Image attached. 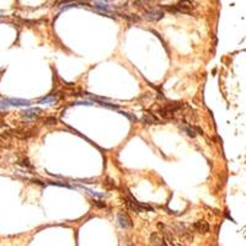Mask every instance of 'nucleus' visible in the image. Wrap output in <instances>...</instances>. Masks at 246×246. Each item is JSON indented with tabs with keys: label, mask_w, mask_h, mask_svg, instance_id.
I'll use <instances>...</instances> for the list:
<instances>
[{
	"label": "nucleus",
	"mask_w": 246,
	"mask_h": 246,
	"mask_svg": "<svg viewBox=\"0 0 246 246\" xmlns=\"http://www.w3.org/2000/svg\"><path fill=\"white\" fill-rule=\"evenodd\" d=\"M164 244H166L164 237L159 233H153L150 236V245L151 246H162Z\"/></svg>",
	"instance_id": "nucleus-6"
},
{
	"label": "nucleus",
	"mask_w": 246,
	"mask_h": 246,
	"mask_svg": "<svg viewBox=\"0 0 246 246\" xmlns=\"http://www.w3.org/2000/svg\"><path fill=\"white\" fill-rule=\"evenodd\" d=\"M117 223L123 229H129V228L133 226L132 220H130V218L124 212H119L118 214H117Z\"/></svg>",
	"instance_id": "nucleus-3"
},
{
	"label": "nucleus",
	"mask_w": 246,
	"mask_h": 246,
	"mask_svg": "<svg viewBox=\"0 0 246 246\" xmlns=\"http://www.w3.org/2000/svg\"><path fill=\"white\" fill-rule=\"evenodd\" d=\"M59 7L62 10H67V9H69V7H74V6H79V3H76V1H64V3H62L60 5H58Z\"/></svg>",
	"instance_id": "nucleus-13"
},
{
	"label": "nucleus",
	"mask_w": 246,
	"mask_h": 246,
	"mask_svg": "<svg viewBox=\"0 0 246 246\" xmlns=\"http://www.w3.org/2000/svg\"><path fill=\"white\" fill-rule=\"evenodd\" d=\"M159 113H160V116H161L162 118H165V119H171V118H174V117H175V113H172V112L167 111L165 107H162V108L159 111Z\"/></svg>",
	"instance_id": "nucleus-12"
},
{
	"label": "nucleus",
	"mask_w": 246,
	"mask_h": 246,
	"mask_svg": "<svg viewBox=\"0 0 246 246\" xmlns=\"http://www.w3.org/2000/svg\"><path fill=\"white\" fill-rule=\"evenodd\" d=\"M6 101L10 106H30L31 105L28 100H22V98H6Z\"/></svg>",
	"instance_id": "nucleus-9"
},
{
	"label": "nucleus",
	"mask_w": 246,
	"mask_h": 246,
	"mask_svg": "<svg viewBox=\"0 0 246 246\" xmlns=\"http://www.w3.org/2000/svg\"><path fill=\"white\" fill-rule=\"evenodd\" d=\"M175 7L177 10V14L182 12V14L191 15L192 10H193V4H192V1H190V0H181L178 4L175 5Z\"/></svg>",
	"instance_id": "nucleus-2"
},
{
	"label": "nucleus",
	"mask_w": 246,
	"mask_h": 246,
	"mask_svg": "<svg viewBox=\"0 0 246 246\" xmlns=\"http://www.w3.org/2000/svg\"><path fill=\"white\" fill-rule=\"evenodd\" d=\"M129 246H133V245H129Z\"/></svg>",
	"instance_id": "nucleus-17"
},
{
	"label": "nucleus",
	"mask_w": 246,
	"mask_h": 246,
	"mask_svg": "<svg viewBox=\"0 0 246 246\" xmlns=\"http://www.w3.org/2000/svg\"><path fill=\"white\" fill-rule=\"evenodd\" d=\"M193 229L199 234H207L209 231V224L206 220H198L193 224Z\"/></svg>",
	"instance_id": "nucleus-5"
},
{
	"label": "nucleus",
	"mask_w": 246,
	"mask_h": 246,
	"mask_svg": "<svg viewBox=\"0 0 246 246\" xmlns=\"http://www.w3.org/2000/svg\"><path fill=\"white\" fill-rule=\"evenodd\" d=\"M126 206L130 209V210H133L135 213H140L143 210H151L153 208L149 207V206H146V204H142V203H139L137 202L133 197H130V196H127L126 197Z\"/></svg>",
	"instance_id": "nucleus-1"
},
{
	"label": "nucleus",
	"mask_w": 246,
	"mask_h": 246,
	"mask_svg": "<svg viewBox=\"0 0 246 246\" xmlns=\"http://www.w3.org/2000/svg\"><path fill=\"white\" fill-rule=\"evenodd\" d=\"M181 130H182V132H185L188 137L194 138L197 135V130H199V129L198 128H194L192 126H181Z\"/></svg>",
	"instance_id": "nucleus-11"
},
{
	"label": "nucleus",
	"mask_w": 246,
	"mask_h": 246,
	"mask_svg": "<svg viewBox=\"0 0 246 246\" xmlns=\"http://www.w3.org/2000/svg\"><path fill=\"white\" fill-rule=\"evenodd\" d=\"M41 112L39 108H31V110H27V111H23L22 112V117L26 118V119H32L38 116V113Z\"/></svg>",
	"instance_id": "nucleus-10"
},
{
	"label": "nucleus",
	"mask_w": 246,
	"mask_h": 246,
	"mask_svg": "<svg viewBox=\"0 0 246 246\" xmlns=\"http://www.w3.org/2000/svg\"><path fill=\"white\" fill-rule=\"evenodd\" d=\"M164 16V12L159 9H151V10H148L144 12V19H146L148 21H159L160 19H162Z\"/></svg>",
	"instance_id": "nucleus-4"
},
{
	"label": "nucleus",
	"mask_w": 246,
	"mask_h": 246,
	"mask_svg": "<svg viewBox=\"0 0 246 246\" xmlns=\"http://www.w3.org/2000/svg\"><path fill=\"white\" fill-rule=\"evenodd\" d=\"M142 122L145 124H159V119L153 113H145L142 117Z\"/></svg>",
	"instance_id": "nucleus-8"
},
{
	"label": "nucleus",
	"mask_w": 246,
	"mask_h": 246,
	"mask_svg": "<svg viewBox=\"0 0 246 246\" xmlns=\"http://www.w3.org/2000/svg\"><path fill=\"white\" fill-rule=\"evenodd\" d=\"M58 98L57 97H53V96H47V97H43L39 100V103H54L57 102Z\"/></svg>",
	"instance_id": "nucleus-15"
},
{
	"label": "nucleus",
	"mask_w": 246,
	"mask_h": 246,
	"mask_svg": "<svg viewBox=\"0 0 246 246\" xmlns=\"http://www.w3.org/2000/svg\"><path fill=\"white\" fill-rule=\"evenodd\" d=\"M123 17H124L128 22H132V23H135V22H139L140 21V17H139L138 15H122Z\"/></svg>",
	"instance_id": "nucleus-14"
},
{
	"label": "nucleus",
	"mask_w": 246,
	"mask_h": 246,
	"mask_svg": "<svg viewBox=\"0 0 246 246\" xmlns=\"http://www.w3.org/2000/svg\"><path fill=\"white\" fill-rule=\"evenodd\" d=\"M183 117L188 123H192L197 121V113L193 108L191 107H186V111H183Z\"/></svg>",
	"instance_id": "nucleus-7"
},
{
	"label": "nucleus",
	"mask_w": 246,
	"mask_h": 246,
	"mask_svg": "<svg viewBox=\"0 0 246 246\" xmlns=\"http://www.w3.org/2000/svg\"><path fill=\"white\" fill-rule=\"evenodd\" d=\"M95 204L97 207H100V208H106V204L103 202H101V201H95Z\"/></svg>",
	"instance_id": "nucleus-16"
}]
</instances>
